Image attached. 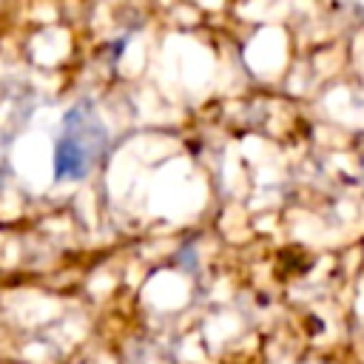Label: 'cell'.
<instances>
[{
  "mask_svg": "<svg viewBox=\"0 0 364 364\" xmlns=\"http://www.w3.org/2000/svg\"><path fill=\"white\" fill-rule=\"evenodd\" d=\"M111 151V131L102 119L97 102L91 97L77 100L60 119V131L54 136L51 171L57 182L85 179Z\"/></svg>",
  "mask_w": 364,
  "mask_h": 364,
  "instance_id": "1",
  "label": "cell"
}]
</instances>
